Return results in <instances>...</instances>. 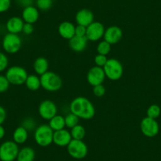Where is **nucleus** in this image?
<instances>
[{
	"label": "nucleus",
	"instance_id": "f257e3e1",
	"mask_svg": "<svg viewBox=\"0 0 161 161\" xmlns=\"http://www.w3.org/2000/svg\"><path fill=\"white\" fill-rule=\"evenodd\" d=\"M69 110L71 113L85 120H90L93 119L96 114L93 103L85 97L74 98L69 104Z\"/></svg>",
	"mask_w": 161,
	"mask_h": 161
},
{
	"label": "nucleus",
	"instance_id": "f03ea898",
	"mask_svg": "<svg viewBox=\"0 0 161 161\" xmlns=\"http://www.w3.org/2000/svg\"><path fill=\"white\" fill-rule=\"evenodd\" d=\"M41 87L48 92H56L63 87L61 77L53 71H47L40 76Z\"/></svg>",
	"mask_w": 161,
	"mask_h": 161
},
{
	"label": "nucleus",
	"instance_id": "7ed1b4c3",
	"mask_svg": "<svg viewBox=\"0 0 161 161\" xmlns=\"http://www.w3.org/2000/svg\"><path fill=\"white\" fill-rule=\"evenodd\" d=\"M54 131L48 124L40 125L34 130V140L39 146L47 147L53 143Z\"/></svg>",
	"mask_w": 161,
	"mask_h": 161
},
{
	"label": "nucleus",
	"instance_id": "20e7f679",
	"mask_svg": "<svg viewBox=\"0 0 161 161\" xmlns=\"http://www.w3.org/2000/svg\"><path fill=\"white\" fill-rule=\"evenodd\" d=\"M106 77L111 80H118L123 77L124 69L123 64L116 58H109L103 67Z\"/></svg>",
	"mask_w": 161,
	"mask_h": 161
},
{
	"label": "nucleus",
	"instance_id": "39448f33",
	"mask_svg": "<svg viewBox=\"0 0 161 161\" xmlns=\"http://www.w3.org/2000/svg\"><path fill=\"white\" fill-rule=\"evenodd\" d=\"M5 76L11 85L21 86L25 83L29 75L24 67L20 66H13L7 69Z\"/></svg>",
	"mask_w": 161,
	"mask_h": 161
},
{
	"label": "nucleus",
	"instance_id": "423d86ee",
	"mask_svg": "<svg viewBox=\"0 0 161 161\" xmlns=\"http://www.w3.org/2000/svg\"><path fill=\"white\" fill-rule=\"evenodd\" d=\"M19 147L14 141H6L0 145V160L14 161L19 153Z\"/></svg>",
	"mask_w": 161,
	"mask_h": 161
},
{
	"label": "nucleus",
	"instance_id": "0eeeda50",
	"mask_svg": "<svg viewBox=\"0 0 161 161\" xmlns=\"http://www.w3.org/2000/svg\"><path fill=\"white\" fill-rule=\"evenodd\" d=\"M22 45L21 37L18 34L7 33L3 36L2 46L3 50L8 54H15L18 52Z\"/></svg>",
	"mask_w": 161,
	"mask_h": 161
},
{
	"label": "nucleus",
	"instance_id": "6e6552de",
	"mask_svg": "<svg viewBox=\"0 0 161 161\" xmlns=\"http://www.w3.org/2000/svg\"><path fill=\"white\" fill-rule=\"evenodd\" d=\"M88 146L83 140L72 139L67 145V152L69 156L76 159H84L88 154Z\"/></svg>",
	"mask_w": 161,
	"mask_h": 161
},
{
	"label": "nucleus",
	"instance_id": "1a4fd4ad",
	"mask_svg": "<svg viewBox=\"0 0 161 161\" xmlns=\"http://www.w3.org/2000/svg\"><path fill=\"white\" fill-rule=\"evenodd\" d=\"M38 112L42 119L49 121L58 114V108L52 100H44L39 105Z\"/></svg>",
	"mask_w": 161,
	"mask_h": 161
},
{
	"label": "nucleus",
	"instance_id": "9d476101",
	"mask_svg": "<svg viewBox=\"0 0 161 161\" xmlns=\"http://www.w3.org/2000/svg\"><path fill=\"white\" fill-rule=\"evenodd\" d=\"M141 131L147 137H153L159 133V124L156 119L145 117L141 122Z\"/></svg>",
	"mask_w": 161,
	"mask_h": 161
},
{
	"label": "nucleus",
	"instance_id": "9b49d317",
	"mask_svg": "<svg viewBox=\"0 0 161 161\" xmlns=\"http://www.w3.org/2000/svg\"><path fill=\"white\" fill-rule=\"evenodd\" d=\"M86 77H87L88 83L93 87L103 84L106 78V75L103 67L95 66L89 69Z\"/></svg>",
	"mask_w": 161,
	"mask_h": 161
},
{
	"label": "nucleus",
	"instance_id": "f8f14e48",
	"mask_svg": "<svg viewBox=\"0 0 161 161\" xmlns=\"http://www.w3.org/2000/svg\"><path fill=\"white\" fill-rule=\"evenodd\" d=\"M105 28L101 22L93 21L92 24L89 25L86 30V38L89 41H99L103 38Z\"/></svg>",
	"mask_w": 161,
	"mask_h": 161
},
{
	"label": "nucleus",
	"instance_id": "ddd939ff",
	"mask_svg": "<svg viewBox=\"0 0 161 161\" xmlns=\"http://www.w3.org/2000/svg\"><path fill=\"white\" fill-rule=\"evenodd\" d=\"M123 30L120 27L116 25H111L105 29L103 40L113 45V44H118L120 41L121 39L123 38Z\"/></svg>",
	"mask_w": 161,
	"mask_h": 161
},
{
	"label": "nucleus",
	"instance_id": "4468645a",
	"mask_svg": "<svg viewBox=\"0 0 161 161\" xmlns=\"http://www.w3.org/2000/svg\"><path fill=\"white\" fill-rule=\"evenodd\" d=\"M72 139L70 131H68L67 130L63 129L60 130L54 131L53 143L55 144L57 146L67 147Z\"/></svg>",
	"mask_w": 161,
	"mask_h": 161
},
{
	"label": "nucleus",
	"instance_id": "2eb2a0df",
	"mask_svg": "<svg viewBox=\"0 0 161 161\" xmlns=\"http://www.w3.org/2000/svg\"><path fill=\"white\" fill-rule=\"evenodd\" d=\"M75 20L77 24L79 25L88 27L94 21V14L90 10L81 9L76 14Z\"/></svg>",
	"mask_w": 161,
	"mask_h": 161
},
{
	"label": "nucleus",
	"instance_id": "dca6fc26",
	"mask_svg": "<svg viewBox=\"0 0 161 161\" xmlns=\"http://www.w3.org/2000/svg\"><path fill=\"white\" fill-rule=\"evenodd\" d=\"M24 21L20 17H12L6 23V29L9 33L19 34L22 32L23 26H24Z\"/></svg>",
	"mask_w": 161,
	"mask_h": 161
},
{
	"label": "nucleus",
	"instance_id": "f3484780",
	"mask_svg": "<svg viewBox=\"0 0 161 161\" xmlns=\"http://www.w3.org/2000/svg\"><path fill=\"white\" fill-rule=\"evenodd\" d=\"M75 27L70 21H63L58 27V34L62 38L69 40L75 36Z\"/></svg>",
	"mask_w": 161,
	"mask_h": 161
},
{
	"label": "nucleus",
	"instance_id": "a211bd4d",
	"mask_svg": "<svg viewBox=\"0 0 161 161\" xmlns=\"http://www.w3.org/2000/svg\"><path fill=\"white\" fill-rule=\"evenodd\" d=\"M39 18H40V13H39V10L36 7L30 6V7L23 9L21 18L25 23L33 25L34 23L38 21Z\"/></svg>",
	"mask_w": 161,
	"mask_h": 161
},
{
	"label": "nucleus",
	"instance_id": "6ab92c4d",
	"mask_svg": "<svg viewBox=\"0 0 161 161\" xmlns=\"http://www.w3.org/2000/svg\"><path fill=\"white\" fill-rule=\"evenodd\" d=\"M89 40L85 37L74 36L69 40V47L72 51L75 52H82L86 49Z\"/></svg>",
	"mask_w": 161,
	"mask_h": 161
},
{
	"label": "nucleus",
	"instance_id": "aec40b11",
	"mask_svg": "<svg viewBox=\"0 0 161 161\" xmlns=\"http://www.w3.org/2000/svg\"><path fill=\"white\" fill-rule=\"evenodd\" d=\"M49 63L44 57H38L33 63V69L37 75H43L48 71Z\"/></svg>",
	"mask_w": 161,
	"mask_h": 161
},
{
	"label": "nucleus",
	"instance_id": "412c9836",
	"mask_svg": "<svg viewBox=\"0 0 161 161\" xmlns=\"http://www.w3.org/2000/svg\"><path fill=\"white\" fill-rule=\"evenodd\" d=\"M36 158V152L29 146L23 147L19 150L17 161H34Z\"/></svg>",
	"mask_w": 161,
	"mask_h": 161
},
{
	"label": "nucleus",
	"instance_id": "4be33fe9",
	"mask_svg": "<svg viewBox=\"0 0 161 161\" xmlns=\"http://www.w3.org/2000/svg\"><path fill=\"white\" fill-rule=\"evenodd\" d=\"M29 137V131L23 126H19L14 130L13 133V141L18 145L25 143Z\"/></svg>",
	"mask_w": 161,
	"mask_h": 161
},
{
	"label": "nucleus",
	"instance_id": "5701e85b",
	"mask_svg": "<svg viewBox=\"0 0 161 161\" xmlns=\"http://www.w3.org/2000/svg\"><path fill=\"white\" fill-rule=\"evenodd\" d=\"M49 126L53 130V131L60 130L65 129L66 123H65V117L57 114L52 119L49 120Z\"/></svg>",
	"mask_w": 161,
	"mask_h": 161
},
{
	"label": "nucleus",
	"instance_id": "b1692460",
	"mask_svg": "<svg viewBox=\"0 0 161 161\" xmlns=\"http://www.w3.org/2000/svg\"><path fill=\"white\" fill-rule=\"evenodd\" d=\"M25 85L27 89L30 91H37L41 87L40 77H39L36 74H30L28 76Z\"/></svg>",
	"mask_w": 161,
	"mask_h": 161
},
{
	"label": "nucleus",
	"instance_id": "393cba45",
	"mask_svg": "<svg viewBox=\"0 0 161 161\" xmlns=\"http://www.w3.org/2000/svg\"><path fill=\"white\" fill-rule=\"evenodd\" d=\"M70 134L72 136L73 139H75V140H83L86 135V130L84 126L78 124L71 129Z\"/></svg>",
	"mask_w": 161,
	"mask_h": 161
},
{
	"label": "nucleus",
	"instance_id": "a878e982",
	"mask_svg": "<svg viewBox=\"0 0 161 161\" xmlns=\"http://www.w3.org/2000/svg\"><path fill=\"white\" fill-rule=\"evenodd\" d=\"M79 121H80V118L77 117L76 114H73V113H69L66 114L65 117V123H66V127L72 129L75 126L79 124Z\"/></svg>",
	"mask_w": 161,
	"mask_h": 161
},
{
	"label": "nucleus",
	"instance_id": "bb28decb",
	"mask_svg": "<svg viewBox=\"0 0 161 161\" xmlns=\"http://www.w3.org/2000/svg\"><path fill=\"white\" fill-rule=\"evenodd\" d=\"M111 50V44L107 42L106 40H102L98 43L97 46V52L100 55H107L110 53Z\"/></svg>",
	"mask_w": 161,
	"mask_h": 161
},
{
	"label": "nucleus",
	"instance_id": "cd10ccee",
	"mask_svg": "<svg viewBox=\"0 0 161 161\" xmlns=\"http://www.w3.org/2000/svg\"><path fill=\"white\" fill-rule=\"evenodd\" d=\"M36 122L35 119L32 117H27L25 118L21 122V126H23L25 130H27L28 131H34L36 129Z\"/></svg>",
	"mask_w": 161,
	"mask_h": 161
},
{
	"label": "nucleus",
	"instance_id": "c85d7f7f",
	"mask_svg": "<svg viewBox=\"0 0 161 161\" xmlns=\"http://www.w3.org/2000/svg\"><path fill=\"white\" fill-rule=\"evenodd\" d=\"M161 113V109L157 104H153L149 106V108L147 109V117L151 118V119H156L159 116Z\"/></svg>",
	"mask_w": 161,
	"mask_h": 161
},
{
	"label": "nucleus",
	"instance_id": "c756f323",
	"mask_svg": "<svg viewBox=\"0 0 161 161\" xmlns=\"http://www.w3.org/2000/svg\"><path fill=\"white\" fill-rule=\"evenodd\" d=\"M36 7L42 11L49 10L52 7L53 0H36Z\"/></svg>",
	"mask_w": 161,
	"mask_h": 161
},
{
	"label": "nucleus",
	"instance_id": "7c9ffc66",
	"mask_svg": "<svg viewBox=\"0 0 161 161\" xmlns=\"http://www.w3.org/2000/svg\"><path fill=\"white\" fill-rule=\"evenodd\" d=\"M9 65V58L6 54L0 52V73L7 69Z\"/></svg>",
	"mask_w": 161,
	"mask_h": 161
},
{
	"label": "nucleus",
	"instance_id": "2f4dec72",
	"mask_svg": "<svg viewBox=\"0 0 161 161\" xmlns=\"http://www.w3.org/2000/svg\"><path fill=\"white\" fill-rule=\"evenodd\" d=\"M10 83L7 80V77L5 75H1L0 74V93L7 92L10 88Z\"/></svg>",
	"mask_w": 161,
	"mask_h": 161
},
{
	"label": "nucleus",
	"instance_id": "473e14b6",
	"mask_svg": "<svg viewBox=\"0 0 161 161\" xmlns=\"http://www.w3.org/2000/svg\"><path fill=\"white\" fill-rule=\"evenodd\" d=\"M108 58H107V55L97 54L95 56V58H94V63H95L96 66H100V67H103L107 62H108Z\"/></svg>",
	"mask_w": 161,
	"mask_h": 161
},
{
	"label": "nucleus",
	"instance_id": "72a5a7b5",
	"mask_svg": "<svg viewBox=\"0 0 161 161\" xmlns=\"http://www.w3.org/2000/svg\"><path fill=\"white\" fill-rule=\"evenodd\" d=\"M92 92L93 94L97 97H102L105 95L106 93V89L103 86V85H98V86H93L92 89Z\"/></svg>",
	"mask_w": 161,
	"mask_h": 161
},
{
	"label": "nucleus",
	"instance_id": "f704fd0d",
	"mask_svg": "<svg viewBox=\"0 0 161 161\" xmlns=\"http://www.w3.org/2000/svg\"><path fill=\"white\" fill-rule=\"evenodd\" d=\"M11 6V0H0V13H5Z\"/></svg>",
	"mask_w": 161,
	"mask_h": 161
},
{
	"label": "nucleus",
	"instance_id": "c9c22d12",
	"mask_svg": "<svg viewBox=\"0 0 161 161\" xmlns=\"http://www.w3.org/2000/svg\"><path fill=\"white\" fill-rule=\"evenodd\" d=\"M86 30H87V27L77 25L75 27V36L80 37H86Z\"/></svg>",
	"mask_w": 161,
	"mask_h": 161
},
{
	"label": "nucleus",
	"instance_id": "e433bc0d",
	"mask_svg": "<svg viewBox=\"0 0 161 161\" xmlns=\"http://www.w3.org/2000/svg\"><path fill=\"white\" fill-rule=\"evenodd\" d=\"M34 32V26L32 24H29V23H25L23 26L22 32L25 35H31Z\"/></svg>",
	"mask_w": 161,
	"mask_h": 161
},
{
	"label": "nucleus",
	"instance_id": "4c0bfd02",
	"mask_svg": "<svg viewBox=\"0 0 161 161\" xmlns=\"http://www.w3.org/2000/svg\"><path fill=\"white\" fill-rule=\"evenodd\" d=\"M33 1L34 0H17V3H18L20 7H23V9H24L25 7L32 6Z\"/></svg>",
	"mask_w": 161,
	"mask_h": 161
},
{
	"label": "nucleus",
	"instance_id": "58836bf2",
	"mask_svg": "<svg viewBox=\"0 0 161 161\" xmlns=\"http://www.w3.org/2000/svg\"><path fill=\"white\" fill-rule=\"evenodd\" d=\"M7 111L3 107L0 105V125H3V123L5 122L7 119Z\"/></svg>",
	"mask_w": 161,
	"mask_h": 161
},
{
	"label": "nucleus",
	"instance_id": "ea45409f",
	"mask_svg": "<svg viewBox=\"0 0 161 161\" xmlns=\"http://www.w3.org/2000/svg\"><path fill=\"white\" fill-rule=\"evenodd\" d=\"M6 134V130L5 128L3 126V125H0V140H2Z\"/></svg>",
	"mask_w": 161,
	"mask_h": 161
}]
</instances>
